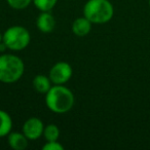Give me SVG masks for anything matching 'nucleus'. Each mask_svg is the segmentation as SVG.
I'll list each match as a JSON object with an SVG mask.
<instances>
[{"label":"nucleus","instance_id":"9d476101","mask_svg":"<svg viewBox=\"0 0 150 150\" xmlns=\"http://www.w3.org/2000/svg\"><path fill=\"white\" fill-rule=\"evenodd\" d=\"M32 86L38 94L45 95L52 86V82L47 75L37 74L32 80Z\"/></svg>","mask_w":150,"mask_h":150},{"label":"nucleus","instance_id":"423d86ee","mask_svg":"<svg viewBox=\"0 0 150 150\" xmlns=\"http://www.w3.org/2000/svg\"><path fill=\"white\" fill-rule=\"evenodd\" d=\"M45 125H43V121L38 117H29L24 122L22 127V132L26 137L29 139V141H35L38 140L43 135V129Z\"/></svg>","mask_w":150,"mask_h":150},{"label":"nucleus","instance_id":"dca6fc26","mask_svg":"<svg viewBox=\"0 0 150 150\" xmlns=\"http://www.w3.org/2000/svg\"><path fill=\"white\" fill-rule=\"evenodd\" d=\"M2 39H3V33L0 32V44L2 43Z\"/></svg>","mask_w":150,"mask_h":150},{"label":"nucleus","instance_id":"ddd939ff","mask_svg":"<svg viewBox=\"0 0 150 150\" xmlns=\"http://www.w3.org/2000/svg\"><path fill=\"white\" fill-rule=\"evenodd\" d=\"M32 3L39 11H50L58 3V0H33Z\"/></svg>","mask_w":150,"mask_h":150},{"label":"nucleus","instance_id":"6e6552de","mask_svg":"<svg viewBox=\"0 0 150 150\" xmlns=\"http://www.w3.org/2000/svg\"><path fill=\"white\" fill-rule=\"evenodd\" d=\"M7 143L13 150H25L28 147L29 139L23 132H11L7 136Z\"/></svg>","mask_w":150,"mask_h":150},{"label":"nucleus","instance_id":"4468645a","mask_svg":"<svg viewBox=\"0 0 150 150\" xmlns=\"http://www.w3.org/2000/svg\"><path fill=\"white\" fill-rule=\"evenodd\" d=\"M33 0H6L7 4L16 11H23L27 8Z\"/></svg>","mask_w":150,"mask_h":150},{"label":"nucleus","instance_id":"f8f14e48","mask_svg":"<svg viewBox=\"0 0 150 150\" xmlns=\"http://www.w3.org/2000/svg\"><path fill=\"white\" fill-rule=\"evenodd\" d=\"M42 137L45 139L46 142L58 141L59 138H60V129L54 123H50V125L44 127Z\"/></svg>","mask_w":150,"mask_h":150},{"label":"nucleus","instance_id":"20e7f679","mask_svg":"<svg viewBox=\"0 0 150 150\" xmlns=\"http://www.w3.org/2000/svg\"><path fill=\"white\" fill-rule=\"evenodd\" d=\"M31 41V35L27 28L16 25L7 28L3 33L2 42L7 50L13 52H21L25 50Z\"/></svg>","mask_w":150,"mask_h":150},{"label":"nucleus","instance_id":"2eb2a0df","mask_svg":"<svg viewBox=\"0 0 150 150\" xmlns=\"http://www.w3.org/2000/svg\"><path fill=\"white\" fill-rule=\"evenodd\" d=\"M42 150H64V146L59 141H50L45 142L42 146Z\"/></svg>","mask_w":150,"mask_h":150},{"label":"nucleus","instance_id":"1a4fd4ad","mask_svg":"<svg viewBox=\"0 0 150 150\" xmlns=\"http://www.w3.org/2000/svg\"><path fill=\"white\" fill-rule=\"evenodd\" d=\"M92 27L93 24L86 17H79L73 21L71 29L74 35L78 37H84L90 34V32L92 31Z\"/></svg>","mask_w":150,"mask_h":150},{"label":"nucleus","instance_id":"0eeeda50","mask_svg":"<svg viewBox=\"0 0 150 150\" xmlns=\"http://www.w3.org/2000/svg\"><path fill=\"white\" fill-rule=\"evenodd\" d=\"M36 27L42 33H50L56 28V19L50 11H40L36 19Z\"/></svg>","mask_w":150,"mask_h":150},{"label":"nucleus","instance_id":"9b49d317","mask_svg":"<svg viewBox=\"0 0 150 150\" xmlns=\"http://www.w3.org/2000/svg\"><path fill=\"white\" fill-rule=\"evenodd\" d=\"M13 129V118L6 111L0 109V138L7 137Z\"/></svg>","mask_w":150,"mask_h":150},{"label":"nucleus","instance_id":"f03ea898","mask_svg":"<svg viewBox=\"0 0 150 150\" xmlns=\"http://www.w3.org/2000/svg\"><path fill=\"white\" fill-rule=\"evenodd\" d=\"M25 72L24 61L15 54H0V82L11 84L19 81Z\"/></svg>","mask_w":150,"mask_h":150},{"label":"nucleus","instance_id":"f257e3e1","mask_svg":"<svg viewBox=\"0 0 150 150\" xmlns=\"http://www.w3.org/2000/svg\"><path fill=\"white\" fill-rule=\"evenodd\" d=\"M44 96L46 107L56 114H65L71 111L74 106V94L64 84H52Z\"/></svg>","mask_w":150,"mask_h":150},{"label":"nucleus","instance_id":"39448f33","mask_svg":"<svg viewBox=\"0 0 150 150\" xmlns=\"http://www.w3.org/2000/svg\"><path fill=\"white\" fill-rule=\"evenodd\" d=\"M73 69L71 65L64 61L58 62L50 68L48 76L52 84H65L71 79Z\"/></svg>","mask_w":150,"mask_h":150},{"label":"nucleus","instance_id":"7ed1b4c3","mask_svg":"<svg viewBox=\"0 0 150 150\" xmlns=\"http://www.w3.org/2000/svg\"><path fill=\"white\" fill-rule=\"evenodd\" d=\"M114 16V7L109 0H88L83 6V17L92 24H106Z\"/></svg>","mask_w":150,"mask_h":150},{"label":"nucleus","instance_id":"f3484780","mask_svg":"<svg viewBox=\"0 0 150 150\" xmlns=\"http://www.w3.org/2000/svg\"><path fill=\"white\" fill-rule=\"evenodd\" d=\"M149 6H150V0H149Z\"/></svg>","mask_w":150,"mask_h":150}]
</instances>
